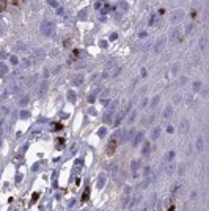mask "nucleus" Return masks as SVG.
Masks as SVG:
<instances>
[{"instance_id": "obj_5", "label": "nucleus", "mask_w": 209, "mask_h": 211, "mask_svg": "<svg viewBox=\"0 0 209 211\" xmlns=\"http://www.w3.org/2000/svg\"><path fill=\"white\" fill-rule=\"evenodd\" d=\"M178 35H179V28H173V33H171V36H173V38H176Z\"/></svg>"}, {"instance_id": "obj_6", "label": "nucleus", "mask_w": 209, "mask_h": 211, "mask_svg": "<svg viewBox=\"0 0 209 211\" xmlns=\"http://www.w3.org/2000/svg\"><path fill=\"white\" fill-rule=\"evenodd\" d=\"M119 8H123V11H126V9H127V3H126V2L119 3Z\"/></svg>"}, {"instance_id": "obj_4", "label": "nucleus", "mask_w": 209, "mask_h": 211, "mask_svg": "<svg viewBox=\"0 0 209 211\" xmlns=\"http://www.w3.org/2000/svg\"><path fill=\"white\" fill-rule=\"evenodd\" d=\"M5 9H6V2H5V0H0V13L5 11Z\"/></svg>"}, {"instance_id": "obj_7", "label": "nucleus", "mask_w": 209, "mask_h": 211, "mask_svg": "<svg viewBox=\"0 0 209 211\" xmlns=\"http://www.w3.org/2000/svg\"><path fill=\"white\" fill-rule=\"evenodd\" d=\"M192 32V24L190 25H187V33H190Z\"/></svg>"}, {"instance_id": "obj_3", "label": "nucleus", "mask_w": 209, "mask_h": 211, "mask_svg": "<svg viewBox=\"0 0 209 211\" xmlns=\"http://www.w3.org/2000/svg\"><path fill=\"white\" fill-rule=\"evenodd\" d=\"M163 41H165V38L162 36L157 43H156V47H154V52H159V51H162V47H163Z\"/></svg>"}, {"instance_id": "obj_8", "label": "nucleus", "mask_w": 209, "mask_h": 211, "mask_svg": "<svg viewBox=\"0 0 209 211\" xmlns=\"http://www.w3.org/2000/svg\"><path fill=\"white\" fill-rule=\"evenodd\" d=\"M168 211H174V206H171V208H170V209H168Z\"/></svg>"}, {"instance_id": "obj_1", "label": "nucleus", "mask_w": 209, "mask_h": 211, "mask_svg": "<svg viewBox=\"0 0 209 211\" xmlns=\"http://www.w3.org/2000/svg\"><path fill=\"white\" fill-rule=\"evenodd\" d=\"M41 32H42V35H46V36L53 35V32H55V24H53L52 21H42V24H41Z\"/></svg>"}, {"instance_id": "obj_2", "label": "nucleus", "mask_w": 209, "mask_h": 211, "mask_svg": "<svg viewBox=\"0 0 209 211\" xmlns=\"http://www.w3.org/2000/svg\"><path fill=\"white\" fill-rule=\"evenodd\" d=\"M182 19H184V9L178 8V9L171 11V14H170V22L171 24H179Z\"/></svg>"}]
</instances>
